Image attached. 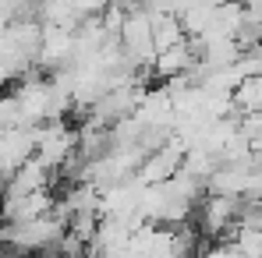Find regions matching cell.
Masks as SVG:
<instances>
[{"mask_svg":"<svg viewBox=\"0 0 262 258\" xmlns=\"http://www.w3.org/2000/svg\"><path fill=\"white\" fill-rule=\"evenodd\" d=\"M209 4H245V0H209Z\"/></svg>","mask_w":262,"mask_h":258,"instance_id":"2","label":"cell"},{"mask_svg":"<svg viewBox=\"0 0 262 258\" xmlns=\"http://www.w3.org/2000/svg\"><path fill=\"white\" fill-rule=\"evenodd\" d=\"M234 43L241 46V50H252V46L262 43V21L255 18V14L245 11V18H241L237 29H234Z\"/></svg>","mask_w":262,"mask_h":258,"instance_id":"1","label":"cell"}]
</instances>
